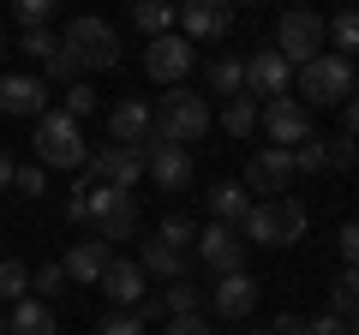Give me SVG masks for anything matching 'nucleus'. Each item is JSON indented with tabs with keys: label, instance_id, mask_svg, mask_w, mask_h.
<instances>
[{
	"label": "nucleus",
	"instance_id": "f03ea898",
	"mask_svg": "<svg viewBox=\"0 0 359 335\" xmlns=\"http://www.w3.org/2000/svg\"><path fill=\"white\" fill-rule=\"evenodd\" d=\"M30 144H36V162H42V168H66V174H78V168L90 162L84 126H78L72 114H60V108L36 114V132H30Z\"/></svg>",
	"mask_w": 359,
	"mask_h": 335
},
{
	"label": "nucleus",
	"instance_id": "49530a36",
	"mask_svg": "<svg viewBox=\"0 0 359 335\" xmlns=\"http://www.w3.org/2000/svg\"><path fill=\"white\" fill-rule=\"evenodd\" d=\"M13 168H18V162H13L6 150H0V192H13Z\"/></svg>",
	"mask_w": 359,
	"mask_h": 335
},
{
	"label": "nucleus",
	"instance_id": "9d476101",
	"mask_svg": "<svg viewBox=\"0 0 359 335\" xmlns=\"http://www.w3.org/2000/svg\"><path fill=\"white\" fill-rule=\"evenodd\" d=\"M84 174L96 186H120V192H132V186L144 180V150H132V144H102V150H90Z\"/></svg>",
	"mask_w": 359,
	"mask_h": 335
},
{
	"label": "nucleus",
	"instance_id": "4c0bfd02",
	"mask_svg": "<svg viewBox=\"0 0 359 335\" xmlns=\"http://www.w3.org/2000/svg\"><path fill=\"white\" fill-rule=\"evenodd\" d=\"M96 335H144V323H138V311H108L96 323Z\"/></svg>",
	"mask_w": 359,
	"mask_h": 335
},
{
	"label": "nucleus",
	"instance_id": "f704fd0d",
	"mask_svg": "<svg viewBox=\"0 0 359 335\" xmlns=\"http://www.w3.org/2000/svg\"><path fill=\"white\" fill-rule=\"evenodd\" d=\"M330 42H335V48H347V54L359 48V6H341V13L330 18Z\"/></svg>",
	"mask_w": 359,
	"mask_h": 335
},
{
	"label": "nucleus",
	"instance_id": "58836bf2",
	"mask_svg": "<svg viewBox=\"0 0 359 335\" xmlns=\"http://www.w3.org/2000/svg\"><path fill=\"white\" fill-rule=\"evenodd\" d=\"M323 150H330V168H353L359 162V144L347 138V132H341V138H323Z\"/></svg>",
	"mask_w": 359,
	"mask_h": 335
},
{
	"label": "nucleus",
	"instance_id": "c9c22d12",
	"mask_svg": "<svg viewBox=\"0 0 359 335\" xmlns=\"http://www.w3.org/2000/svg\"><path fill=\"white\" fill-rule=\"evenodd\" d=\"M13 13L25 18V30H42L54 13H60V0H13Z\"/></svg>",
	"mask_w": 359,
	"mask_h": 335
},
{
	"label": "nucleus",
	"instance_id": "603ef678",
	"mask_svg": "<svg viewBox=\"0 0 359 335\" xmlns=\"http://www.w3.org/2000/svg\"><path fill=\"white\" fill-rule=\"evenodd\" d=\"M353 78H359V66H353Z\"/></svg>",
	"mask_w": 359,
	"mask_h": 335
},
{
	"label": "nucleus",
	"instance_id": "39448f33",
	"mask_svg": "<svg viewBox=\"0 0 359 335\" xmlns=\"http://www.w3.org/2000/svg\"><path fill=\"white\" fill-rule=\"evenodd\" d=\"M204 132H210V102L198 90L174 84V90L156 102V138L162 144H198Z\"/></svg>",
	"mask_w": 359,
	"mask_h": 335
},
{
	"label": "nucleus",
	"instance_id": "5701e85b",
	"mask_svg": "<svg viewBox=\"0 0 359 335\" xmlns=\"http://www.w3.org/2000/svg\"><path fill=\"white\" fill-rule=\"evenodd\" d=\"M138 270L144 275H162V282H180V275H186V252H174V245H162V240H144Z\"/></svg>",
	"mask_w": 359,
	"mask_h": 335
},
{
	"label": "nucleus",
	"instance_id": "393cba45",
	"mask_svg": "<svg viewBox=\"0 0 359 335\" xmlns=\"http://www.w3.org/2000/svg\"><path fill=\"white\" fill-rule=\"evenodd\" d=\"M132 25L144 36H168L174 30V0H132Z\"/></svg>",
	"mask_w": 359,
	"mask_h": 335
},
{
	"label": "nucleus",
	"instance_id": "f8f14e48",
	"mask_svg": "<svg viewBox=\"0 0 359 335\" xmlns=\"http://www.w3.org/2000/svg\"><path fill=\"white\" fill-rule=\"evenodd\" d=\"M198 264L204 270H216V275H233V270H245V240H240V228H228V221H210V228H198Z\"/></svg>",
	"mask_w": 359,
	"mask_h": 335
},
{
	"label": "nucleus",
	"instance_id": "7c9ffc66",
	"mask_svg": "<svg viewBox=\"0 0 359 335\" xmlns=\"http://www.w3.org/2000/svg\"><path fill=\"white\" fill-rule=\"evenodd\" d=\"M25 294H30V270H25L18 258H0V306H6V299L18 306Z\"/></svg>",
	"mask_w": 359,
	"mask_h": 335
},
{
	"label": "nucleus",
	"instance_id": "0eeeda50",
	"mask_svg": "<svg viewBox=\"0 0 359 335\" xmlns=\"http://www.w3.org/2000/svg\"><path fill=\"white\" fill-rule=\"evenodd\" d=\"M323 42H330V25H323L311 6H287L282 25H276V54H282L287 66H306L323 54Z\"/></svg>",
	"mask_w": 359,
	"mask_h": 335
},
{
	"label": "nucleus",
	"instance_id": "412c9836",
	"mask_svg": "<svg viewBox=\"0 0 359 335\" xmlns=\"http://www.w3.org/2000/svg\"><path fill=\"white\" fill-rule=\"evenodd\" d=\"M204 204H210V221H228V228H240V216L252 210V192H245L240 180H216L204 192Z\"/></svg>",
	"mask_w": 359,
	"mask_h": 335
},
{
	"label": "nucleus",
	"instance_id": "4be33fe9",
	"mask_svg": "<svg viewBox=\"0 0 359 335\" xmlns=\"http://www.w3.org/2000/svg\"><path fill=\"white\" fill-rule=\"evenodd\" d=\"M6 335H60V323H54V306L48 299H18L13 317H6Z\"/></svg>",
	"mask_w": 359,
	"mask_h": 335
},
{
	"label": "nucleus",
	"instance_id": "e433bc0d",
	"mask_svg": "<svg viewBox=\"0 0 359 335\" xmlns=\"http://www.w3.org/2000/svg\"><path fill=\"white\" fill-rule=\"evenodd\" d=\"M13 192L18 198H42V192H48V168H13Z\"/></svg>",
	"mask_w": 359,
	"mask_h": 335
},
{
	"label": "nucleus",
	"instance_id": "6e6552de",
	"mask_svg": "<svg viewBox=\"0 0 359 335\" xmlns=\"http://www.w3.org/2000/svg\"><path fill=\"white\" fill-rule=\"evenodd\" d=\"M174 25L186 42H222L233 30V0H180Z\"/></svg>",
	"mask_w": 359,
	"mask_h": 335
},
{
	"label": "nucleus",
	"instance_id": "8fccbe9b",
	"mask_svg": "<svg viewBox=\"0 0 359 335\" xmlns=\"http://www.w3.org/2000/svg\"><path fill=\"white\" fill-rule=\"evenodd\" d=\"M0 54H6V36H0Z\"/></svg>",
	"mask_w": 359,
	"mask_h": 335
},
{
	"label": "nucleus",
	"instance_id": "de8ad7c7",
	"mask_svg": "<svg viewBox=\"0 0 359 335\" xmlns=\"http://www.w3.org/2000/svg\"><path fill=\"white\" fill-rule=\"evenodd\" d=\"M347 335H359V306H353V311H347Z\"/></svg>",
	"mask_w": 359,
	"mask_h": 335
},
{
	"label": "nucleus",
	"instance_id": "dca6fc26",
	"mask_svg": "<svg viewBox=\"0 0 359 335\" xmlns=\"http://www.w3.org/2000/svg\"><path fill=\"white\" fill-rule=\"evenodd\" d=\"M108 138H114V144H132V150H144V144L156 138V114H150V102H138V96L114 102V108H108Z\"/></svg>",
	"mask_w": 359,
	"mask_h": 335
},
{
	"label": "nucleus",
	"instance_id": "c03bdc74",
	"mask_svg": "<svg viewBox=\"0 0 359 335\" xmlns=\"http://www.w3.org/2000/svg\"><path fill=\"white\" fill-rule=\"evenodd\" d=\"M341 132H347V138H359V90L341 102Z\"/></svg>",
	"mask_w": 359,
	"mask_h": 335
},
{
	"label": "nucleus",
	"instance_id": "bb28decb",
	"mask_svg": "<svg viewBox=\"0 0 359 335\" xmlns=\"http://www.w3.org/2000/svg\"><path fill=\"white\" fill-rule=\"evenodd\" d=\"M198 306H204V287H198L192 275H180L174 287H162V311L168 317H186V311H198Z\"/></svg>",
	"mask_w": 359,
	"mask_h": 335
},
{
	"label": "nucleus",
	"instance_id": "423d86ee",
	"mask_svg": "<svg viewBox=\"0 0 359 335\" xmlns=\"http://www.w3.org/2000/svg\"><path fill=\"white\" fill-rule=\"evenodd\" d=\"M60 42L72 48V60L84 66V72H114V66H120V36H114V25H108V18H96V13L72 18Z\"/></svg>",
	"mask_w": 359,
	"mask_h": 335
},
{
	"label": "nucleus",
	"instance_id": "ddd939ff",
	"mask_svg": "<svg viewBox=\"0 0 359 335\" xmlns=\"http://www.w3.org/2000/svg\"><path fill=\"white\" fill-rule=\"evenodd\" d=\"M192 42L180 36V30H168V36H150V48H144V72L156 78V84H168V90H174L180 78L192 72Z\"/></svg>",
	"mask_w": 359,
	"mask_h": 335
},
{
	"label": "nucleus",
	"instance_id": "37998d69",
	"mask_svg": "<svg viewBox=\"0 0 359 335\" xmlns=\"http://www.w3.org/2000/svg\"><path fill=\"white\" fill-rule=\"evenodd\" d=\"M306 335H347V317L323 311V317H311V323H306Z\"/></svg>",
	"mask_w": 359,
	"mask_h": 335
},
{
	"label": "nucleus",
	"instance_id": "20e7f679",
	"mask_svg": "<svg viewBox=\"0 0 359 335\" xmlns=\"http://www.w3.org/2000/svg\"><path fill=\"white\" fill-rule=\"evenodd\" d=\"M84 228L96 233V240H132L138 233V198L120 192V186H90L84 192Z\"/></svg>",
	"mask_w": 359,
	"mask_h": 335
},
{
	"label": "nucleus",
	"instance_id": "a211bd4d",
	"mask_svg": "<svg viewBox=\"0 0 359 335\" xmlns=\"http://www.w3.org/2000/svg\"><path fill=\"white\" fill-rule=\"evenodd\" d=\"M0 114H18V120L48 114V84H42V78H30V72L0 78Z\"/></svg>",
	"mask_w": 359,
	"mask_h": 335
},
{
	"label": "nucleus",
	"instance_id": "aec40b11",
	"mask_svg": "<svg viewBox=\"0 0 359 335\" xmlns=\"http://www.w3.org/2000/svg\"><path fill=\"white\" fill-rule=\"evenodd\" d=\"M210 299H216L222 317H252V306H257V282H252L245 270H233V275H222V282H216V294H210Z\"/></svg>",
	"mask_w": 359,
	"mask_h": 335
},
{
	"label": "nucleus",
	"instance_id": "a18cd8bd",
	"mask_svg": "<svg viewBox=\"0 0 359 335\" xmlns=\"http://www.w3.org/2000/svg\"><path fill=\"white\" fill-rule=\"evenodd\" d=\"M269 335H306V317H294V311H282V317H276V329Z\"/></svg>",
	"mask_w": 359,
	"mask_h": 335
},
{
	"label": "nucleus",
	"instance_id": "3c124183",
	"mask_svg": "<svg viewBox=\"0 0 359 335\" xmlns=\"http://www.w3.org/2000/svg\"><path fill=\"white\" fill-rule=\"evenodd\" d=\"M252 335H269V329H252Z\"/></svg>",
	"mask_w": 359,
	"mask_h": 335
},
{
	"label": "nucleus",
	"instance_id": "f257e3e1",
	"mask_svg": "<svg viewBox=\"0 0 359 335\" xmlns=\"http://www.w3.org/2000/svg\"><path fill=\"white\" fill-rule=\"evenodd\" d=\"M306 228H311V216H306L299 198H264V204H252V210L240 216V240L269 245V252L299 245V240H306Z\"/></svg>",
	"mask_w": 359,
	"mask_h": 335
},
{
	"label": "nucleus",
	"instance_id": "473e14b6",
	"mask_svg": "<svg viewBox=\"0 0 359 335\" xmlns=\"http://www.w3.org/2000/svg\"><path fill=\"white\" fill-rule=\"evenodd\" d=\"M66 282H72V275H66V264H42V270L30 275V294H36V299H60Z\"/></svg>",
	"mask_w": 359,
	"mask_h": 335
},
{
	"label": "nucleus",
	"instance_id": "79ce46f5",
	"mask_svg": "<svg viewBox=\"0 0 359 335\" xmlns=\"http://www.w3.org/2000/svg\"><path fill=\"white\" fill-rule=\"evenodd\" d=\"M335 245H341V264H359V221H341Z\"/></svg>",
	"mask_w": 359,
	"mask_h": 335
},
{
	"label": "nucleus",
	"instance_id": "c85d7f7f",
	"mask_svg": "<svg viewBox=\"0 0 359 335\" xmlns=\"http://www.w3.org/2000/svg\"><path fill=\"white\" fill-rule=\"evenodd\" d=\"M78 78H84V66H78V60H72V48L60 42V48L42 60V84H78Z\"/></svg>",
	"mask_w": 359,
	"mask_h": 335
},
{
	"label": "nucleus",
	"instance_id": "c756f323",
	"mask_svg": "<svg viewBox=\"0 0 359 335\" xmlns=\"http://www.w3.org/2000/svg\"><path fill=\"white\" fill-rule=\"evenodd\" d=\"M353 306H359V264H347V270L335 275V287H330V311H335V317H347Z\"/></svg>",
	"mask_w": 359,
	"mask_h": 335
},
{
	"label": "nucleus",
	"instance_id": "2eb2a0df",
	"mask_svg": "<svg viewBox=\"0 0 359 335\" xmlns=\"http://www.w3.org/2000/svg\"><path fill=\"white\" fill-rule=\"evenodd\" d=\"M245 96H264V102L294 96V66H287L276 48H257L252 60H245Z\"/></svg>",
	"mask_w": 359,
	"mask_h": 335
},
{
	"label": "nucleus",
	"instance_id": "864d4df0",
	"mask_svg": "<svg viewBox=\"0 0 359 335\" xmlns=\"http://www.w3.org/2000/svg\"><path fill=\"white\" fill-rule=\"evenodd\" d=\"M0 6H6V0H0Z\"/></svg>",
	"mask_w": 359,
	"mask_h": 335
},
{
	"label": "nucleus",
	"instance_id": "f3484780",
	"mask_svg": "<svg viewBox=\"0 0 359 335\" xmlns=\"http://www.w3.org/2000/svg\"><path fill=\"white\" fill-rule=\"evenodd\" d=\"M108 294V306H120V311H132L144 294H150V275L138 270V258H108V270H102V282H96Z\"/></svg>",
	"mask_w": 359,
	"mask_h": 335
},
{
	"label": "nucleus",
	"instance_id": "b1692460",
	"mask_svg": "<svg viewBox=\"0 0 359 335\" xmlns=\"http://www.w3.org/2000/svg\"><path fill=\"white\" fill-rule=\"evenodd\" d=\"M210 96H245V60H233V54H222V60H210Z\"/></svg>",
	"mask_w": 359,
	"mask_h": 335
},
{
	"label": "nucleus",
	"instance_id": "cd10ccee",
	"mask_svg": "<svg viewBox=\"0 0 359 335\" xmlns=\"http://www.w3.org/2000/svg\"><path fill=\"white\" fill-rule=\"evenodd\" d=\"M60 114H72L78 126L96 114V90H90V78H78V84H66V90H60Z\"/></svg>",
	"mask_w": 359,
	"mask_h": 335
},
{
	"label": "nucleus",
	"instance_id": "5fc2aeb1",
	"mask_svg": "<svg viewBox=\"0 0 359 335\" xmlns=\"http://www.w3.org/2000/svg\"><path fill=\"white\" fill-rule=\"evenodd\" d=\"M174 6H180V0H174Z\"/></svg>",
	"mask_w": 359,
	"mask_h": 335
},
{
	"label": "nucleus",
	"instance_id": "6ab92c4d",
	"mask_svg": "<svg viewBox=\"0 0 359 335\" xmlns=\"http://www.w3.org/2000/svg\"><path fill=\"white\" fill-rule=\"evenodd\" d=\"M108 258H114V245L90 233V240H78L72 252H66V275L84 282V287H96V282H102V270H108Z\"/></svg>",
	"mask_w": 359,
	"mask_h": 335
},
{
	"label": "nucleus",
	"instance_id": "1a4fd4ad",
	"mask_svg": "<svg viewBox=\"0 0 359 335\" xmlns=\"http://www.w3.org/2000/svg\"><path fill=\"white\" fill-rule=\"evenodd\" d=\"M192 150L186 144H162V138H150L144 144V180H156V192H186L192 186Z\"/></svg>",
	"mask_w": 359,
	"mask_h": 335
},
{
	"label": "nucleus",
	"instance_id": "72a5a7b5",
	"mask_svg": "<svg viewBox=\"0 0 359 335\" xmlns=\"http://www.w3.org/2000/svg\"><path fill=\"white\" fill-rule=\"evenodd\" d=\"M294 174H330V150H323V138L294 144Z\"/></svg>",
	"mask_w": 359,
	"mask_h": 335
},
{
	"label": "nucleus",
	"instance_id": "9b49d317",
	"mask_svg": "<svg viewBox=\"0 0 359 335\" xmlns=\"http://www.w3.org/2000/svg\"><path fill=\"white\" fill-rule=\"evenodd\" d=\"M257 126H264L276 144H287V150L306 144V138H318V132H311V108L299 102V96H276V102H264V108H257Z\"/></svg>",
	"mask_w": 359,
	"mask_h": 335
},
{
	"label": "nucleus",
	"instance_id": "ea45409f",
	"mask_svg": "<svg viewBox=\"0 0 359 335\" xmlns=\"http://www.w3.org/2000/svg\"><path fill=\"white\" fill-rule=\"evenodd\" d=\"M54 48H60V36H54L48 25H42V30H25V54H36V60H48Z\"/></svg>",
	"mask_w": 359,
	"mask_h": 335
},
{
	"label": "nucleus",
	"instance_id": "a878e982",
	"mask_svg": "<svg viewBox=\"0 0 359 335\" xmlns=\"http://www.w3.org/2000/svg\"><path fill=\"white\" fill-rule=\"evenodd\" d=\"M222 132H233V138H252L257 132V102L252 96H228L222 102Z\"/></svg>",
	"mask_w": 359,
	"mask_h": 335
},
{
	"label": "nucleus",
	"instance_id": "09e8293b",
	"mask_svg": "<svg viewBox=\"0 0 359 335\" xmlns=\"http://www.w3.org/2000/svg\"><path fill=\"white\" fill-rule=\"evenodd\" d=\"M0 335H6V306H0Z\"/></svg>",
	"mask_w": 359,
	"mask_h": 335
},
{
	"label": "nucleus",
	"instance_id": "a19ab883",
	"mask_svg": "<svg viewBox=\"0 0 359 335\" xmlns=\"http://www.w3.org/2000/svg\"><path fill=\"white\" fill-rule=\"evenodd\" d=\"M162 335H210V323H204V311H186V317H168Z\"/></svg>",
	"mask_w": 359,
	"mask_h": 335
},
{
	"label": "nucleus",
	"instance_id": "4468645a",
	"mask_svg": "<svg viewBox=\"0 0 359 335\" xmlns=\"http://www.w3.org/2000/svg\"><path fill=\"white\" fill-rule=\"evenodd\" d=\"M287 180H294V150H287V144H264V150L245 162V180H240V186L282 198V192H287Z\"/></svg>",
	"mask_w": 359,
	"mask_h": 335
},
{
	"label": "nucleus",
	"instance_id": "7ed1b4c3",
	"mask_svg": "<svg viewBox=\"0 0 359 335\" xmlns=\"http://www.w3.org/2000/svg\"><path fill=\"white\" fill-rule=\"evenodd\" d=\"M299 72V96H306V108H341L347 96H353V60L347 54H330L323 48L318 60H306V66H294Z\"/></svg>",
	"mask_w": 359,
	"mask_h": 335
},
{
	"label": "nucleus",
	"instance_id": "2f4dec72",
	"mask_svg": "<svg viewBox=\"0 0 359 335\" xmlns=\"http://www.w3.org/2000/svg\"><path fill=\"white\" fill-rule=\"evenodd\" d=\"M156 240L174 245V252H192V245H198V221L192 216H168L162 228H156Z\"/></svg>",
	"mask_w": 359,
	"mask_h": 335
}]
</instances>
